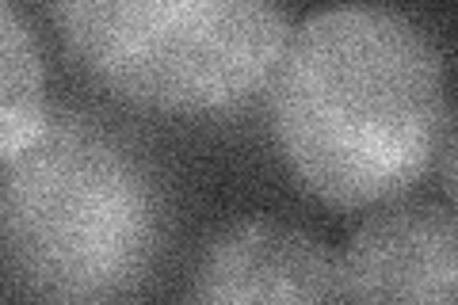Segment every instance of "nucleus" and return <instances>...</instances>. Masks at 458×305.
Instances as JSON below:
<instances>
[{
    "instance_id": "obj_1",
    "label": "nucleus",
    "mask_w": 458,
    "mask_h": 305,
    "mask_svg": "<svg viewBox=\"0 0 458 305\" xmlns=\"http://www.w3.org/2000/svg\"><path fill=\"white\" fill-rule=\"evenodd\" d=\"M271 130L294 180L328 207L409 195L454 138L436 38L386 4L313 12L271 69Z\"/></svg>"
},
{
    "instance_id": "obj_2",
    "label": "nucleus",
    "mask_w": 458,
    "mask_h": 305,
    "mask_svg": "<svg viewBox=\"0 0 458 305\" xmlns=\"http://www.w3.org/2000/svg\"><path fill=\"white\" fill-rule=\"evenodd\" d=\"M161 195L141 157L84 114L0 165V267L47 301H114L161 249Z\"/></svg>"
},
{
    "instance_id": "obj_3",
    "label": "nucleus",
    "mask_w": 458,
    "mask_h": 305,
    "mask_svg": "<svg viewBox=\"0 0 458 305\" xmlns=\"http://www.w3.org/2000/svg\"><path fill=\"white\" fill-rule=\"evenodd\" d=\"M54 23L96 84L165 114L252 99L291 35L283 0H54Z\"/></svg>"
},
{
    "instance_id": "obj_4",
    "label": "nucleus",
    "mask_w": 458,
    "mask_h": 305,
    "mask_svg": "<svg viewBox=\"0 0 458 305\" xmlns=\"http://www.w3.org/2000/svg\"><path fill=\"white\" fill-rule=\"evenodd\" d=\"M458 290V225L447 207L397 202L355 229L340 256L344 301L451 305Z\"/></svg>"
},
{
    "instance_id": "obj_5",
    "label": "nucleus",
    "mask_w": 458,
    "mask_h": 305,
    "mask_svg": "<svg viewBox=\"0 0 458 305\" xmlns=\"http://www.w3.org/2000/svg\"><path fill=\"white\" fill-rule=\"evenodd\" d=\"M195 301L207 305H279L344 301L340 256L306 229L249 217L214 233L195 267Z\"/></svg>"
},
{
    "instance_id": "obj_6",
    "label": "nucleus",
    "mask_w": 458,
    "mask_h": 305,
    "mask_svg": "<svg viewBox=\"0 0 458 305\" xmlns=\"http://www.w3.org/2000/svg\"><path fill=\"white\" fill-rule=\"evenodd\" d=\"M50 123L47 65L27 23L0 4V165L27 149Z\"/></svg>"
}]
</instances>
